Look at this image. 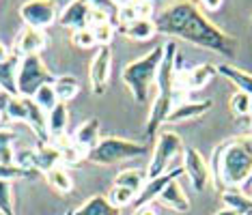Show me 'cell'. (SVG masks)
Instances as JSON below:
<instances>
[{
    "mask_svg": "<svg viewBox=\"0 0 252 215\" xmlns=\"http://www.w3.org/2000/svg\"><path fill=\"white\" fill-rule=\"evenodd\" d=\"M153 22H156V30L166 37L183 39V41L198 45L203 50L226 56V58L235 56L237 41L228 32L220 30L194 4V0H177V2L168 4L158 15H153Z\"/></svg>",
    "mask_w": 252,
    "mask_h": 215,
    "instance_id": "6da1fadb",
    "label": "cell"
},
{
    "mask_svg": "<svg viewBox=\"0 0 252 215\" xmlns=\"http://www.w3.org/2000/svg\"><path fill=\"white\" fill-rule=\"evenodd\" d=\"M207 163L218 191L237 189L252 177V134L220 142Z\"/></svg>",
    "mask_w": 252,
    "mask_h": 215,
    "instance_id": "7a4b0ae2",
    "label": "cell"
},
{
    "mask_svg": "<svg viewBox=\"0 0 252 215\" xmlns=\"http://www.w3.org/2000/svg\"><path fill=\"white\" fill-rule=\"evenodd\" d=\"M156 88L158 97L151 104V112L147 118V138L156 142L158 129L166 123V116L173 110L175 88H177V43L166 41L164 43V58L156 76Z\"/></svg>",
    "mask_w": 252,
    "mask_h": 215,
    "instance_id": "3957f363",
    "label": "cell"
},
{
    "mask_svg": "<svg viewBox=\"0 0 252 215\" xmlns=\"http://www.w3.org/2000/svg\"><path fill=\"white\" fill-rule=\"evenodd\" d=\"M162 58H164V45H158L149 54L125 65L121 78L125 86L131 90L136 104H147L151 86L156 84V76H158L159 65H162Z\"/></svg>",
    "mask_w": 252,
    "mask_h": 215,
    "instance_id": "277c9868",
    "label": "cell"
},
{
    "mask_svg": "<svg viewBox=\"0 0 252 215\" xmlns=\"http://www.w3.org/2000/svg\"><path fill=\"white\" fill-rule=\"evenodd\" d=\"M145 151H147V144H142V142L108 135V138H101L97 142L95 149H91L87 153L84 160L91 163H97V166H112V163L136 160V157L145 155Z\"/></svg>",
    "mask_w": 252,
    "mask_h": 215,
    "instance_id": "5b68a950",
    "label": "cell"
},
{
    "mask_svg": "<svg viewBox=\"0 0 252 215\" xmlns=\"http://www.w3.org/2000/svg\"><path fill=\"white\" fill-rule=\"evenodd\" d=\"M54 76L45 67L41 56H24L18 67V97H32L43 84H52Z\"/></svg>",
    "mask_w": 252,
    "mask_h": 215,
    "instance_id": "8992f818",
    "label": "cell"
},
{
    "mask_svg": "<svg viewBox=\"0 0 252 215\" xmlns=\"http://www.w3.org/2000/svg\"><path fill=\"white\" fill-rule=\"evenodd\" d=\"M181 151H183V142L175 132L159 134L158 142L153 146V153H151V161H149V168H147V179L159 177V174H164L166 170H170V161H173Z\"/></svg>",
    "mask_w": 252,
    "mask_h": 215,
    "instance_id": "52a82bcc",
    "label": "cell"
},
{
    "mask_svg": "<svg viewBox=\"0 0 252 215\" xmlns=\"http://www.w3.org/2000/svg\"><path fill=\"white\" fill-rule=\"evenodd\" d=\"M20 18L26 28L45 30L59 20V4L56 0H26L20 7Z\"/></svg>",
    "mask_w": 252,
    "mask_h": 215,
    "instance_id": "ba28073f",
    "label": "cell"
},
{
    "mask_svg": "<svg viewBox=\"0 0 252 215\" xmlns=\"http://www.w3.org/2000/svg\"><path fill=\"white\" fill-rule=\"evenodd\" d=\"M183 177L190 179V183L194 185V189L196 191H203L207 188L211 174H209V163L205 160L203 155L198 153V149H192V146H188V149H183Z\"/></svg>",
    "mask_w": 252,
    "mask_h": 215,
    "instance_id": "9c48e42d",
    "label": "cell"
},
{
    "mask_svg": "<svg viewBox=\"0 0 252 215\" xmlns=\"http://www.w3.org/2000/svg\"><path fill=\"white\" fill-rule=\"evenodd\" d=\"M110 69H112V50L110 48H99L91 63L89 69V80L91 88L95 95H104L108 90V80H110Z\"/></svg>",
    "mask_w": 252,
    "mask_h": 215,
    "instance_id": "30bf717a",
    "label": "cell"
},
{
    "mask_svg": "<svg viewBox=\"0 0 252 215\" xmlns=\"http://www.w3.org/2000/svg\"><path fill=\"white\" fill-rule=\"evenodd\" d=\"M181 177H183V168H170V170H166L164 174H159V177L147 179V183L142 185V189L138 191V196H136V200H134L136 207L151 205L153 200H158V196L162 194V189L170 183V181H177Z\"/></svg>",
    "mask_w": 252,
    "mask_h": 215,
    "instance_id": "8fae6325",
    "label": "cell"
},
{
    "mask_svg": "<svg viewBox=\"0 0 252 215\" xmlns=\"http://www.w3.org/2000/svg\"><path fill=\"white\" fill-rule=\"evenodd\" d=\"M48 45V35L43 30H37V28H24L18 37H15L13 43V52L18 58H24V56H35L41 54V50Z\"/></svg>",
    "mask_w": 252,
    "mask_h": 215,
    "instance_id": "7c38bea8",
    "label": "cell"
},
{
    "mask_svg": "<svg viewBox=\"0 0 252 215\" xmlns=\"http://www.w3.org/2000/svg\"><path fill=\"white\" fill-rule=\"evenodd\" d=\"M89 13L91 7L82 0H71L63 11H59V24L65 28H71V30H78V28H89Z\"/></svg>",
    "mask_w": 252,
    "mask_h": 215,
    "instance_id": "4fadbf2b",
    "label": "cell"
},
{
    "mask_svg": "<svg viewBox=\"0 0 252 215\" xmlns=\"http://www.w3.org/2000/svg\"><path fill=\"white\" fill-rule=\"evenodd\" d=\"M214 108L211 99H203V101H183L179 106H173V110L166 116V123H183L190 121V118H198L205 112H209Z\"/></svg>",
    "mask_w": 252,
    "mask_h": 215,
    "instance_id": "5bb4252c",
    "label": "cell"
},
{
    "mask_svg": "<svg viewBox=\"0 0 252 215\" xmlns=\"http://www.w3.org/2000/svg\"><path fill=\"white\" fill-rule=\"evenodd\" d=\"M63 163L61 160V149L52 142L48 144H39L35 151H32V170L39 172V174H45L54 168H59Z\"/></svg>",
    "mask_w": 252,
    "mask_h": 215,
    "instance_id": "9a60e30c",
    "label": "cell"
},
{
    "mask_svg": "<svg viewBox=\"0 0 252 215\" xmlns=\"http://www.w3.org/2000/svg\"><path fill=\"white\" fill-rule=\"evenodd\" d=\"M158 202H162L166 209H173L177 213H188L190 211V200H188L186 191H183L179 179L170 181L168 185L162 189V194L158 196Z\"/></svg>",
    "mask_w": 252,
    "mask_h": 215,
    "instance_id": "2e32d148",
    "label": "cell"
},
{
    "mask_svg": "<svg viewBox=\"0 0 252 215\" xmlns=\"http://www.w3.org/2000/svg\"><path fill=\"white\" fill-rule=\"evenodd\" d=\"M147 18H153V4L149 0H134L129 4H123V7L117 9V15H114L119 26L131 24L136 20H147Z\"/></svg>",
    "mask_w": 252,
    "mask_h": 215,
    "instance_id": "e0dca14e",
    "label": "cell"
},
{
    "mask_svg": "<svg viewBox=\"0 0 252 215\" xmlns=\"http://www.w3.org/2000/svg\"><path fill=\"white\" fill-rule=\"evenodd\" d=\"M67 215H121V209H117L108 200V196L104 194H95L87 198L78 209H73Z\"/></svg>",
    "mask_w": 252,
    "mask_h": 215,
    "instance_id": "ac0fdd59",
    "label": "cell"
},
{
    "mask_svg": "<svg viewBox=\"0 0 252 215\" xmlns=\"http://www.w3.org/2000/svg\"><path fill=\"white\" fill-rule=\"evenodd\" d=\"M45 118H48L50 142H54V140H59L67 134V125H69V110H67V104L59 101V104L45 114Z\"/></svg>",
    "mask_w": 252,
    "mask_h": 215,
    "instance_id": "d6986e66",
    "label": "cell"
},
{
    "mask_svg": "<svg viewBox=\"0 0 252 215\" xmlns=\"http://www.w3.org/2000/svg\"><path fill=\"white\" fill-rule=\"evenodd\" d=\"M99 140H101V134H99V121H97V118L84 121L82 125L76 129V134H73V144H78L84 153L95 149Z\"/></svg>",
    "mask_w": 252,
    "mask_h": 215,
    "instance_id": "ffe728a7",
    "label": "cell"
},
{
    "mask_svg": "<svg viewBox=\"0 0 252 215\" xmlns=\"http://www.w3.org/2000/svg\"><path fill=\"white\" fill-rule=\"evenodd\" d=\"M18 67L20 58L15 54L0 63V90L9 93L11 97H18Z\"/></svg>",
    "mask_w": 252,
    "mask_h": 215,
    "instance_id": "44dd1931",
    "label": "cell"
},
{
    "mask_svg": "<svg viewBox=\"0 0 252 215\" xmlns=\"http://www.w3.org/2000/svg\"><path fill=\"white\" fill-rule=\"evenodd\" d=\"M121 35H125L127 39H134V41H149L158 35L156 30V22L153 18H147V20H136L131 24H125V26H119L117 28Z\"/></svg>",
    "mask_w": 252,
    "mask_h": 215,
    "instance_id": "7402d4cb",
    "label": "cell"
},
{
    "mask_svg": "<svg viewBox=\"0 0 252 215\" xmlns=\"http://www.w3.org/2000/svg\"><path fill=\"white\" fill-rule=\"evenodd\" d=\"M216 71L220 76H224L228 82H233L242 93L252 97V73L239 69V67H233V65H216Z\"/></svg>",
    "mask_w": 252,
    "mask_h": 215,
    "instance_id": "603a6c76",
    "label": "cell"
},
{
    "mask_svg": "<svg viewBox=\"0 0 252 215\" xmlns=\"http://www.w3.org/2000/svg\"><path fill=\"white\" fill-rule=\"evenodd\" d=\"M216 67L214 65H207V63H200L196 65L194 69H190L186 73V88L188 90H198V88H203V86H207V84L214 80V76H216Z\"/></svg>",
    "mask_w": 252,
    "mask_h": 215,
    "instance_id": "cb8c5ba5",
    "label": "cell"
},
{
    "mask_svg": "<svg viewBox=\"0 0 252 215\" xmlns=\"http://www.w3.org/2000/svg\"><path fill=\"white\" fill-rule=\"evenodd\" d=\"M52 88H54V93H56V99L63 101V104H69L71 99L78 97L80 82H78L76 76H59V78H54Z\"/></svg>",
    "mask_w": 252,
    "mask_h": 215,
    "instance_id": "d4e9b609",
    "label": "cell"
},
{
    "mask_svg": "<svg viewBox=\"0 0 252 215\" xmlns=\"http://www.w3.org/2000/svg\"><path fill=\"white\" fill-rule=\"evenodd\" d=\"M222 200L226 209L239 213V215H252V198L242 194L239 189H224L222 191Z\"/></svg>",
    "mask_w": 252,
    "mask_h": 215,
    "instance_id": "484cf974",
    "label": "cell"
},
{
    "mask_svg": "<svg viewBox=\"0 0 252 215\" xmlns=\"http://www.w3.org/2000/svg\"><path fill=\"white\" fill-rule=\"evenodd\" d=\"M52 144H56L61 149V160L63 163H69V166H76V163H80L87 157V153H84L82 149H80L78 144H73V140H69L67 135H63V138L54 140Z\"/></svg>",
    "mask_w": 252,
    "mask_h": 215,
    "instance_id": "4316f807",
    "label": "cell"
},
{
    "mask_svg": "<svg viewBox=\"0 0 252 215\" xmlns=\"http://www.w3.org/2000/svg\"><path fill=\"white\" fill-rule=\"evenodd\" d=\"M145 183H147V172H142V170H123L114 177V185L127 188L131 191H136V194L142 189Z\"/></svg>",
    "mask_w": 252,
    "mask_h": 215,
    "instance_id": "83f0119b",
    "label": "cell"
},
{
    "mask_svg": "<svg viewBox=\"0 0 252 215\" xmlns=\"http://www.w3.org/2000/svg\"><path fill=\"white\" fill-rule=\"evenodd\" d=\"M45 179H48V183L52 185V189L61 191V194H71L73 191V179L69 177V172L65 170V168H54V170L45 172Z\"/></svg>",
    "mask_w": 252,
    "mask_h": 215,
    "instance_id": "f1b7e54d",
    "label": "cell"
},
{
    "mask_svg": "<svg viewBox=\"0 0 252 215\" xmlns=\"http://www.w3.org/2000/svg\"><path fill=\"white\" fill-rule=\"evenodd\" d=\"M15 138H18V135L13 134V129L0 127V163H7V166L13 163V157H15L13 142H15Z\"/></svg>",
    "mask_w": 252,
    "mask_h": 215,
    "instance_id": "f546056e",
    "label": "cell"
},
{
    "mask_svg": "<svg viewBox=\"0 0 252 215\" xmlns=\"http://www.w3.org/2000/svg\"><path fill=\"white\" fill-rule=\"evenodd\" d=\"M32 101H35V104L41 108L45 114H48V112L52 110L56 104H59V99H56V93H54L52 84H43V86L39 88L35 95H32Z\"/></svg>",
    "mask_w": 252,
    "mask_h": 215,
    "instance_id": "4dcf8cb0",
    "label": "cell"
},
{
    "mask_svg": "<svg viewBox=\"0 0 252 215\" xmlns=\"http://www.w3.org/2000/svg\"><path fill=\"white\" fill-rule=\"evenodd\" d=\"M91 32H93V37H95L97 48H110L112 39L117 35V28L112 26V22H106V24L91 26Z\"/></svg>",
    "mask_w": 252,
    "mask_h": 215,
    "instance_id": "1f68e13d",
    "label": "cell"
},
{
    "mask_svg": "<svg viewBox=\"0 0 252 215\" xmlns=\"http://www.w3.org/2000/svg\"><path fill=\"white\" fill-rule=\"evenodd\" d=\"M39 172L35 170H28V168H20L15 166V163H11V166H7V163H0V179L2 181H11L13 183L15 179H32L37 177Z\"/></svg>",
    "mask_w": 252,
    "mask_h": 215,
    "instance_id": "d6a6232c",
    "label": "cell"
},
{
    "mask_svg": "<svg viewBox=\"0 0 252 215\" xmlns=\"http://www.w3.org/2000/svg\"><path fill=\"white\" fill-rule=\"evenodd\" d=\"M136 191H131L127 188H121V185H112V189H110V194H108V200L112 202L117 209H121L125 205H129V202H134L136 200Z\"/></svg>",
    "mask_w": 252,
    "mask_h": 215,
    "instance_id": "836d02e7",
    "label": "cell"
},
{
    "mask_svg": "<svg viewBox=\"0 0 252 215\" xmlns=\"http://www.w3.org/2000/svg\"><path fill=\"white\" fill-rule=\"evenodd\" d=\"M0 215H15L13 188H11V181H2V179H0Z\"/></svg>",
    "mask_w": 252,
    "mask_h": 215,
    "instance_id": "e575fe53",
    "label": "cell"
},
{
    "mask_svg": "<svg viewBox=\"0 0 252 215\" xmlns=\"http://www.w3.org/2000/svg\"><path fill=\"white\" fill-rule=\"evenodd\" d=\"M71 43L76 45V48H80V50H93V48H97L91 28H78V30H73L71 32Z\"/></svg>",
    "mask_w": 252,
    "mask_h": 215,
    "instance_id": "d590c367",
    "label": "cell"
},
{
    "mask_svg": "<svg viewBox=\"0 0 252 215\" xmlns=\"http://www.w3.org/2000/svg\"><path fill=\"white\" fill-rule=\"evenodd\" d=\"M231 112L235 116H250V95L246 93H235L231 97Z\"/></svg>",
    "mask_w": 252,
    "mask_h": 215,
    "instance_id": "8d00e7d4",
    "label": "cell"
},
{
    "mask_svg": "<svg viewBox=\"0 0 252 215\" xmlns=\"http://www.w3.org/2000/svg\"><path fill=\"white\" fill-rule=\"evenodd\" d=\"M82 2H87L91 9H101V11H106L110 18H114L117 15V4H112L110 0H82Z\"/></svg>",
    "mask_w": 252,
    "mask_h": 215,
    "instance_id": "74e56055",
    "label": "cell"
},
{
    "mask_svg": "<svg viewBox=\"0 0 252 215\" xmlns=\"http://www.w3.org/2000/svg\"><path fill=\"white\" fill-rule=\"evenodd\" d=\"M222 2H224V0H200V4H203V9L211 11V13L220 9V7H222Z\"/></svg>",
    "mask_w": 252,
    "mask_h": 215,
    "instance_id": "f35d334b",
    "label": "cell"
},
{
    "mask_svg": "<svg viewBox=\"0 0 252 215\" xmlns=\"http://www.w3.org/2000/svg\"><path fill=\"white\" fill-rule=\"evenodd\" d=\"M136 215H158V211L153 205H142V207H136Z\"/></svg>",
    "mask_w": 252,
    "mask_h": 215,
    "instance_id": "ab89813d",
    "label": "cell"
},
{
    "mask_svg": "<svg viewBox=\"0 0 252 215\" xmlns=\"http://www.w3.org/2000/svg\"><path fill=\"white\" fill-rule=\"evenodd\" d=\"M9 101H11V95H9V93H4V90H0V112H4V114H7V106H9Z\"/></svg>",
    "mask_w": 252,
    "mask_h": 215,
    "instance_id": "60d3db41",
    "label": "cell"
},
{
    "mask_svg": "<svg viewBox=\"0 0 252 215\" xmlns=\"http://www.w3.org/2000/svg\"><path fill=\"white\" fill-rule=\"evenodd\" d=\"M9 56H11V50H9L2 41H0V63H2V60H7Z\"/></svg>",
    "mask_w": 252,
    "mask_h": 215,
    "instance_id": "b9f144b4",
    "label": "cell"
},
{
    "mask_svg": "<svg viewBox=\"0 0 252 215\" xmlns=\"http://www.w3.org/2000/svg\"><path fill=\"white\" fill-rule=\"evenodd\" d=\"M112 4H117V7H123V4H129V2H134V0H110Z\"/></svg>",
    "mask_w": 252,
    "mask_h": 215,
    "instance_id": "7bdbcfd3",
    "label": "cell"
},
{
    "mask_svg": "<svg viewBox=\"0 0 252 215\" xmlns=\"http://www.w3.org/2000/svg\"><path fill=\"white\" fill-rule=\"evenodd\" d=\"M214 215H239V213L231 211V209H222V211H218V213H214Z\"/></svg>",
    "mask_w": 252,
    "mask_h": 215,
    "instance_id": "ee69618b",
    "label": "cell"
},
{
    "mask_svg": "<svg viewBox=\"0 0 252 215\" xmlns=\"http://www.w3.org/2000/svg\"><path fill=\"white\" fill-rule=\"evenodd\" d=\"M250 116H252V97H250Z\"/></svg>",
    "mask_w": 252,
    "mask_h": 215,
    "instance_id": "f6af8a7d",
    "label": "cell"
},
{
    "mask_svg": "<svg viewBox=\"0 0 252 215\" xmlns=\"http://www.w3.org/2000/svg\"><path fill=\"white\" fill-rule=\"evenodd\" d=\"M250 134H252V123H250Z\"/></svg>",
    "mask_w": 252,
    "mask_h": 215,
    "instance_id": "bcb514c9",
    "label": "cell"
}]
</instances>
